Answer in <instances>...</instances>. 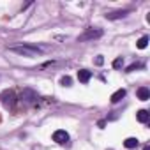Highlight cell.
I'll use <instances>...</instances> for the list:
<instances>
[{"mask_svg": "<svg viewBox=\"0 0 150 150\" xmlns=\"http://www.w3.org/2000/svg\"><path fill=\"white\" fill-rule=\"evenodd\" d=\"M122 65H124V58H122V57H118V58L113 60V67H115V69H120Z\"/></svg>", "mask_w": 150, "mask_h": 150, "instance_id": "cell-13", "label": "cell"}, {"mask_svg": "<svg viewBox=\"0 0 150 150\" xmlns=\"http://www.w3.org/2000/svg\"><path fill=\"white\" fill-rule=\"evenodd\" d=\"M138 143H139L138 138H127V139L124 141V146H125V148H136Z\"/></svg>", "mask_w": 150, "mask_h": 150, "instance_id": "cell-11", "label": "cell"}, {"mask_svg": "<svg viewBox=\"0 0 150 150\" xmlns=\"http://www.w3.org/2000/svg\"><path fill=\"white\" fill-rule=\"evenodd\" d=\"M2 97H4V99H2V103H4V106H6V108H13V106H14L16 97H14V94H13V92H6Z\"/></svg>", "mask_w": 150, "mask_h": 150, "instance_id": "cell-5", "label": "cell"}, {"mask_svg": "<svg viewBox=\"0 0 150 150\" xmlns=\"http://www.w3.org/2000/svg\"><path fill=\"white\" fill-rule=\"evenodd\" d=\"M136 94H138V99H139V101H148V99H150V90H148L146 87H139Z\"/></svg>", "mask_w": 150, "mask_h": 150, "instance_id": "cell-9", "label": "cell"}, {"mask_svg": "<svg viewBox=\"0 0 150 150\" xmlns=\"http://www.w3.org/2000/svg\"><path fill=\"white\" fill-rule=\"evenodd\" d=\"M139 67H143V64H132V65H129V67H127V71H125V72H132L134 69H139Z\"/></svg>", "mask_w": 150, "mask_h": 150, "instance_id": "cell-15", "label": "cell"}, {"mask_svg": "<svg viewBox=\"0 0 150 150\" xmlns=\"http://www.w3.org/2000/svg\"><path fill=\"white\" fill-rule=\"evenodd\" d=\"M129 14V11L127 9H124V11H115V13H108L106 14V18L108 20H120V18H125Z\"/></svg>", "mask_w": 150, "mask_h": 150, "instance_id": "cell-7", "label": "cell"}, {"mask_svg": "<svg viewBox=\"0 0 150 150\" xmlns=\"http://www.w3.org/2000/svg\"><path fill=\"white\" fill-rule=\"evenodd\" d=\"M148 41H150V39H148V35H143V37H139V41L136 42V46H138L139 50H145V48L148 46Z\"/></svg>", "mask_w": 150, "mask_h": 150, "instance_id": "cell-12", "label": "cell"}, {"mask_svg": "<svg viewBox=\"0 0 150 150\" xmlns=\"http://www.w3.org/2000/svg\"><path fill=\"white\" fill-rule=\"evenodd\" d=\"M143 150H150V146H148V145H145V146H143Z\"/></svg>", "mask_w": 150, "mask_h": 150, "instance_id": "cell-17", "label": "cell"}, {"mask_svg": "<svg viewBox=\"0 0 150 150\" xmlns=\"http://www.w3.org/2000/svg\"><path fill=\"white\" fill-rule=\"evenodd\" d=\"M53 141L58 143V145H65V143L69 141V134H67L64 129H58V131L53 132Z\"/></svg>", "mask_w": 150, "mask_h": 150, "instance_id": "cell-4", "label": "cell"}, {"mask_svg": "<svg viewBox=\"0 0 150 150\" xmlns=\"http://www.w3.org/2000/svg\"><path fill=\"white\" fill-rule=\"evenodd\" d=\"M136 118H138V122H141V124H146V122L150 120V113H148L146 110H139V111L136 113Z\"/></svg>", "mask_w": 150, "mask_h": 150, "instance_id": "cell-10", "label": "cell"}, {"mask_svg": "<svg viewBox=\"0 0 150 150\" xmlns=\"http://www.w3.org/2000/svg\"><path fill=\"white\" fill-rule=\"evenodd\" d=\"M90 78H92V72H90V71H87V69H80V71H78V80H80L81 83H88Z\"/></svg>", "mask_w": 150, "mask_h": 150, "instance_id": "cell-6", "label": "cell"}, {"mask_svg": "<svg viewBox=\"0 0 150 150\" xmlns=\"http://www.w3.org/2000/svg\"><path fill=\"white\" fill-rule=\"evenodd\" d=\"M9 51L16 53V55H20V57L35 58V57H39V55L44 51V48L35 46V44H32V42H25V44L21 42V44H16V46H9Z\"/></svg>", "mask_w": 150, "mask_h": 150, "instance_id": "cell-1", "label": "cell"}, {"mask_svg": "<svg viewBox=\"0 0 150 150\" xmlns=\"http://www.w3.org/2000/svg\"><path fill=\"white\" fill-rule=\"evenodd\" d=\"M20 101H21L25 106H32V104L37 101V94H35L32 88H25V90L21 92V96H20Z\"/></svg>", "mask_w": 150, "mask_h": 150, "instance_id": "cell-3", "label": "cell"}, {"mask_svg": "<svg viewBox=\"0 0 150 150\" xmlns=\"http://www.w3.org/2000/svg\"><path fill=\"white\" fill-rule=\"evenodd\" d=\"M103 35V30L101 28H87L80 37H78V41L80 42H85V41H92V39H99Z\"/></svg>", "mask_w": 150, "mask_h": 150, "instance_id": "cell-2", "label": "cell"}, {"mask_svg": "<svg viewBox=\"0 0 150 150\" xmlns=\"http://www.w3.org/2000/svg\"><path fill=\"white\" fill-rule=\"evenodd\" d=\"M60 83H62L64 87H71V83H72V80H71V76H64V78L60 80Z\"/></svg>", "mask_w": 150, "mask_h": 150, "instance_id": "cell-14", "label": "cell"}, {"mask_svg": "<svg viewBox=\"0 0 150 150\" xmlns=\"http://www.w3.org/2000/svg\"><path fill=\"white\" fill-rule=\"evenodd\" d=\"M103 64H104V58H103V57L99 55V57L96 58V65H103Z\"/></svg>", "mask_w": 150, "mask_h": 150, "instance_id": "cell-16", "label": "cell"}, {"mask_svg": "<svg viewBox=\"0 0 150 150\" xmlns=\"http://www.w3.org/2000/svg\"><path fill=\"white\" fill-rule=\"evenodd\" d=\"M125 97V88H118L115 94H111V97H110V101L113 103V104H117L118 101H122Z\"/></svg>", "mask_w": 150, "mask_h": 150, "instance_id": "cell-8", "label": "cell"}]
</instances>
